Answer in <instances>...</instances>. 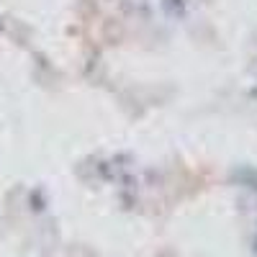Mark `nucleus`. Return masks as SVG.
I'll return each instance as SVG.
<instances>
[{"instance_id": "obj_1", "label": "nucleus", "mask_w": 257, "mask_h": 257, "mask_svg": "<svg viewBox=\"0 0 257 257\" xmlns=\"http://www.w3.org/2000/svg\"><path fill=\"white\" fill-rule=\"evenodd\" d=\"M254 257H257V237H254Z\"/></svg>"}]
</instances>
